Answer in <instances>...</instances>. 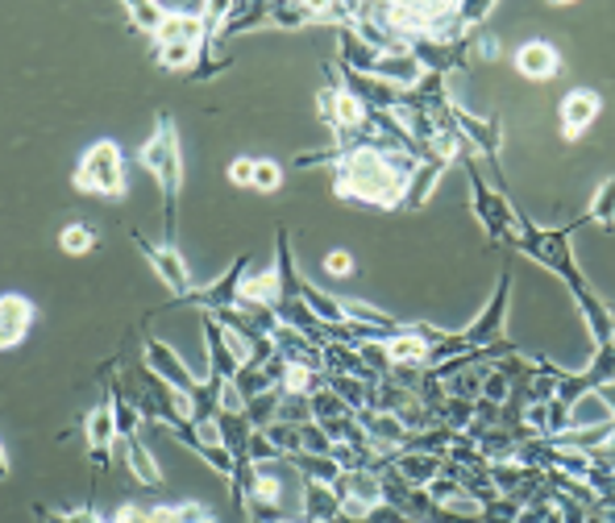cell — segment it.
<instances>
[{"label": "cell", "mask_w": 615, "mask_h": 523, "mask_svg": "<svg viewBox=\"0 0 615 523\" xmlns=\"http://www.w3.org/2000/svg\"><path fill=\"white\" fill-rule=\"evenodd\" d=\"M292 167L299 171L333 167L338 200L375 213H403V195L412 174L420 171V158L396 146H329V150H304Z\"/></svg>", "instance_id": "obj_1"}, {"label": "cell", "mask_w": 615, "mask_h": 523, "mask_svg": "<svg viewBox=\"0 0 615 523\" xmlns=\"http://www.w3.org/2000/svg\"><path fill=\"white\" fill-rule=\"evenodd\" d=\"M462 167H466V179H470V204H475V216H478V225H482V232H487V241H491V246H516L520 208L499 192V187L487 183V174L478 167L475 150L462 158Z\"/></svg>", "instance_id": "obj_4"}, {"label": "cell", "mask_w": 615, "mask_h": 523, "mask_svg": "<svg viewBox=\"0 0 615 523\" xmlns=\"http://www.w3.org/2000/svg\"><path fill=\"white\" fill-rule=\"evenodd\" d=\"M287 523H312V520H304V515H299V520H287Z\"/></svg>", "instance_id": "obj_40"}, {"label": "cell", "mask_w": 615, "mask_h": 523, "mask_svg": "<svg viewBox=\"0 0 615 523\" xmlns=\"http://www.w3.org/2000/svg\"><path fill=\"white\" fill-rule=\"evenodd\" d=\"M299 515L312 523H338L341 520V499L333 486L324 482H299Z\"/></svg>", "instance_id": "obj_16"}, {"label": "cell", "mask_w": 615, "mask_h": 523, "mask_svg": "<svg viewBox=\"0 0 615 523\" xmlns=\"http://www.w3.org/2000/svg\"><path fill=\"white\" fill-rule=\"evenodd\" d=\"M454 125H457V134L466 137V146H470L478 158H487V167H491V174H496L499 192H503V167H499V150H503V121H499V116L466 113V109L454 100Z\"/></svg>", "instance_id": "obj_8"}, {"label": "cell", "mask_w": 615, "mask_h": 523, "mask_svg": "<svg viewBox=\"0 0 615 523\" xmlns=\"http://www.w3.org/2000/svg\"><path fill=\"white\" fill-rule=\"evenodd\" d=\"M378 58H383V50H378V46H371V42L357 34L354 25H341V30H338V62H341V67L362 71V76H375Z\"/></svg>", "instance_id": "obj_15"}, {"label": "cell", "mask_w": 615, "mask_h": 523, "mask_svg": "<svg viewBox=\"0 0 615 523\" xmlns=\"http://www.w3.org/2000/svg\"><path fill=\"white\" fill-rule=\"evenodd\" d=\"M100 246V232L88 225V220H71V225H62L59 232V250L71 253V258H88V253Z\"/></svg>", "instance_id": "obj_27"}, {"label": "cell", "mask_w": 615, "mask_h": 523, "mask_svg": "<svg viewBox=\"0 0 615 523\" xmlns=\"http://www.w3.org/2000/svg\"><path fill=\"white\" fill-rule=\"evenodd\" d=\"M129 237H134V246L141 250V258L150 262V271L159 274L162 283H167V291L175 295V299H187L192 291H196V283H192V271H187V262H183V253L175 250V241H150L141 229H129Z\"/></svg>", "instance_id": "obj_7"}, {"label": "cell", "mask_w": 615, "mask_h": 523, "mask_svg": "<svg viewBox=\"0 0 615 523\" xmlns=\"http://www.w3.org/2000/svg\"><path fill=\"white\" fill-rule=\"evenodd\" d=\"M278 420H283V424H312V403H308L304 395H283Z\"/></svg>", "instance_id": "obj_34"}, {"label": "cell", "mask_w": 615, "mask_h": 523, "mask_svg": "<svg viewBox=\"0 0 615 523\" xmlns=\"http://www.w3.org/2000/svg\"><path fill=\"white\" fill-rule=\"evenodd\" d=\"M138 162L155 174L162 192V232L167 241H175L179 229V192H183V150H179V129L175 116L159 113L155 121V134L146 137V146L138 150Z\"/></svg>", "instance_id": "obj_2"}, {"label": "cell", "mask_w": 615, "mask_h": 523, "mask_svg": "<svg viewBox=\"0 0 615 523\" xmlns=\"http://www.w3.org/2000/svg\"><path fill=\"white\" fill-rule=\"evenodd\" d=\"M599 395H603V403L612 407V416H615V383H612V387H603Z\"/></svg>", "instance_id": "obj_39"}, {"label": "cell", "mask_w": 615, "mask_h": 523, "mask_svg": "<svg viewBox=\"0 0 615 523\" xmlns=\"http://www.w3.org/2000/svg\"><path fill=\"white\" fill-rule=\"evenodd\" d=\"M516 71L524 79H533V83H545V79H554L557 71H561V50H557L554 42H545V38L520 42Z\"/></svg>", "instance_id": "obj_13"}, {"label": "cell", "mask_w": 615, "mask_h": 523, "mask_svg": "<svg viewBox=\"0 0 615 523\" xmlns=\"http://www.w3.org/2000/svg\"><path fill=\"white\" fill-rule=\"evenodd\" d=\"M125 18H129V25H134L138 34L159 38V30L167 25L171 9H162V4H146V0H125Z\"/></svg>", "instance_id": "obj_26"}, {"label": "cell", "mask_w": 615, "mask_h": 523, "mask_svg": "<svg viewBox=\"0 0 615 523\" xmlns=\"http://www.w3.org/2000/svg\"><path fill=\"white\" fill-rule=\"evenodd\" d=\"M246 274H250V253H238L234 258V266L220 274L217 283H208V287H196L187 299H171L167 308H200V311H225V308H238L241 304V283H246Z\"/></svg>", "instance_id": "obj_9"}, {"label": "cell", "mask_w": 615, "mask_h": 523, "mask_svg": "<svg viewBox=\"0 0 615 523\" xmlns=\"http://www.w3.org/2000/svg\"><path fill=\"white\" fill-rule=\"evenodd\" d=\"M586 225H599V229H615V174H607L595 187L591 204H586Z\"/></svg>", "instance_id": "obj_25"}, {"label": "cell", "mask_w": 615, "mask_h": 523, "mask_svg": "<svg viewBox=\"0 0 615 523\" xmlns=\"http://www.w3.org/2000/svg\"><path fill=\"white\" fill-rule=\"evenodd\" d=\"M266 25L275 30H304V25H329L324 4H299V0H275Z\"/></svg>", "instance_id": "obj_20"}, {"label": "cell", "mask_w": 615, "mask_h": 523, "mask_svg": "<svg viewBox=\"0 0 615 523\" xmlns=\"http://www.w3.org/2000/svg\"><path fill=\"white\" fill-rule=\"evenodd\" d=\"M283 162H275V158H259L254 162V192L262 195H275L278 187H283Z\"/></svg>", "instance_id": "obj_32"}, {"label": "cell", "mask_w": 615, "mask_h": 523, "mask_svg": "<svg viewBox=\"0 0 615 523\" xmlns=\"http://www.w3.org/2000/svg\"><path fill=\"white\" fill-rule=\"evenodd\" d=\"M603 113V96L595 88H574L561 96V109H557V121H561V137L566 141H578Z\"/></svg>", "instance_id": "obj_12"}, {"label": "cell", "mask_w": 615, "mask_h": 523, "mask_svg": "<svg viewBox=\"0 0 615 523\" xmlns=\"http://www.w3.org/2000/svg\"><path fill=\"white\" fill-rule=\"evenodd\" d=\"M141 362L155 369L162 383H171L175 390H183L187 399H192V395L200 390V383H204V378H196L192 369L183 366V357H179L167 341H159V337H146V341H141Z\"/></svg>", "instance_id": "obj_10"}, {"label": "cell", "mask_w": 615, "mask_h": 523, "mask_svg": "<svg viewBox=\"0 0 615 523\" xmlns=\"http://www.w3.org/2000/svg\"><path fill=\"white\" fill-rule=\"evenodd\" d=\"M150 58L159 62L162 71H183V76H192L200 62V42H155Z\"/></svg>", "instance_id": "obj_22"}, {"label": "cell", "mask_w": 615, "mask_h": 523, "mask_svg": "<svg viewBox=\"0 0 615 523\" xmlns=\"http://www.w3.org/2000/svg\"><path fill=\"white\" fill-rule=\"evenodd\" d=\"M254 162H259V158H250V155L234 158V162H229V183H234V187H254Z\"/></svg>", "instance_id": "obj_37"}, {"label": "cell", "mask_w": 615, "mask_h": 523, "mask_svg": "<svg viewBox=\"0 0 615 523\" xmlns=\"http://www.w3.org/2000/svg\"><path fill=\"white\" fill-rule=\"evenodd\" d=\"M333 490H338L341 503L383 507V478H378L375 469H345Z\"/></svg>", "instance_id": "obj_18"}, {"label": "cell", "mask_w": 615, "mask_h": 523, "mask_svg": "<svg viewBox=\"0 0 615 523\" xmlns=\"http://www.w3.org/2000/svg\"><path fill=\"white\" fill-rule=\"evenodd\" d=\"M615 383V341L612 345H595V357L586 369H561L557 374V395L554 403H561L566 411H574L578 399L595 395V390L612 387Z\"/></svg>", "instance_id": "obj_5"}, {"label": "cell", "mask_w": 615, "mask_h": 523, "mask_svg": "<svg viewBox=\"0 0 615 523\" xmlns=\"http://www.w3.org/2000/svg\"><path fill=\"white\" fill-rule=\"evenodd\" d=\"M299 432H304V453H320V457H333V448H338V441L324 432V428L312 420V424H299Z\"/></svg>", "instance_id": "obj_35"}, {"label": "cell", "mask_w": 615, "mask_h": 523, "mask_svg": "<svg viewBox=\"0 0 615 523\" xmlns=\"http://www.w3.org/2000/svg\"><path fill=\"white\" fill-rule=\"evenodd\" d=\"M375 79L391 83V88H399V92H412L420 79H424V67H420V58L412 55V50H391V55L378 58Z\"/></svg>", "instance_id": "obj_19"}, {"label": "cell", "mask_w": 615, "mask_h": 523, "mask_svg": "<svg viewBox=\"0 0 615 523\" xmlns=\"http://www.w3.org/2000/svg\"><path fill=\"white\" fill-rule=\"evenodd\" d=\"M125 171H129L125 150H121L113 137H100V141H92V146L80 155L71 183H76V192L80 195H100V200H113V204H121L125 192H129V179H125Z\"/></svg>", "instance_id": "obj_3"}, {"label": "cell", "mask_w": 615, "mask_h": 523, "mask_svg": "<svg viewBox=\"0 0 615 523\" xmlns=\"http://www.w3.org/2000/svg\"><path fill=\"white\" fill-rule=\"evenodd\" d=\"M117 441H121L117 411H113V395L104 387V399L83 416V448H88V462L96 469V478L109 474V465L117 457Z\"/></svg>", "instance_id": "obj_6"}, {"label": "cell", "mask_w": 615, "mask_h": 523, "mask_svg": "<svg viewBox=\"0 0 615 523\" xmlns=\"http://www.w3.org/2000/svg\"><path fill=\"white\" fill-rule=\"evenodd\" d=\"M241 299H250V304H266V308H278V299H283V274L278 266H266L259 274H246V283H241Z\"/></svg>", "instance_id": "obj_23"}, {"label": "cell", "mask_w": 615, "mask_h": 523, "mask_svg": "<svg viewBox=\"0 0 615 523\" xmlns=\"http://www.w3.org/2000/svg\"><path fill=\"white\" fill-rule=\"evenodd\" d=\"M357 271L354 253L350 250H329L324 253V274H333V278H350Z\"/></svg>", "instance_id": "obj_36"}, {"label": "cell", "mask_w": 615, "mask_h": 523, "mask_svg": "<svg viewBox=\"0 0 615 523\" xmlns=\"http://www.w3.org/2000/svg\"><path fill=\"white\" fill-rule=\"evenodd\" d=\"M278 403H283V387L266 390V395H259V399L246 403V420H250L254 428H271L278 420Z\"/></svg>", "instance_id": "obj_29"}, {"label": "cell", "mask_w": 615, "mask_h": 523, "mask_svg": "<svg viewBox=\"0 0 615 523\" xmlns=\"http://www.w3.org/2000/svg\"><path fill=\"white\" fill-rule=\"evenodd\" d=\"M391 469L408 486H433L441 478V469H445V457H437V453H417V448H399Z\"/></svg>", "instance_id": "obj_17"}, {"label": "cell", "mask_w": 615, "mask_h": 523, "mask_svg": "<svg viewBox=\"0 0 615 523\" xmlns=\"http://www.w3.org/2000/svg\"><path fill=\"white\" fill-rule=\"evenodd\" d=\"M449 171V162H441V158H429V162H420V171L412 174V183H408V195H403V213H417L429 204V195L437 192L441 174Z\"/></svg>", "instance_id": "obj_21"}, {"label": "cell", "mask_w": 615, "mask_h": 523, "mask_svg": "<svg viewBox=\"0 0 615 523\" xmlns=\"http://www.w3.org/2000/svg\"><path fill=\"white\" fill-rule=\"evenodd\" d=\"M34 515H38V523H109V520H100L96 511H92V503L76 507V511H50V507L34 503Z\"/></svg>", "instance_id": "obj_31"}, {"label": "cell", "mask_w": 615, "mask_h": 523, "mask_svg": "<svg viewBox=\"0 0 615 523\" xmlns=\"http://www.w3.org/2000/svg\"><path fill=\"white\" fill-rule=\"evenodd\" d=\"M34 320H38L34 299H30V295H21V291H4V295H0V349H4V353H13V349L30 337Z\"/></svg>", "instance_id": "obj_11"}, {"label": "cell", "mask_w": 615, "mask_h": 523, "mask_svg": "<svg viewBox=\"0 0 615 523\" xmlns=\"http://www.w3.org/2000/svg\"><path fill=\"white\" fill-rule=\"evenodd\" d=\"M308 403H312V420H317V424H329V420H341V416H354V411H350V403H345V399H341L333 387L317 390Z\"/></svg>", "instance_id": "obj_28"}, {"label": "cell", "mask_w": 615, "mask_h": 523, "mask_svg": "<svg viewBox=\"0 0 615 523\" xmlns=\"http://www.w3.org/2000/svg\"><path fill=\"white\" fill-rule=\"evenodd\" d=\"M512 395H516V383H512V378H508V374H503V369H499L496 362H491V374H487V387H482V399H487V403H508Z\"/></svg>", "instance_id": "obj_33"}, {"label": "cell", "mask_w": 615, "mask_h": 523, "mask_svg": "<svg viewBox=\"0 0 615 523\" xmlns=\"http://www.w3.org/2000/svg\"><path fill=\"white\" fill-rule=\"evenodd\" d=\"M271 441H275V448L283 453V457H296V453H304V432H299V424H283V420H275L271 428H262Z\"/></svg>", "instance_id": "obj_30"}, {"label": "cell", "mask_w": 615, "mask_h": 523, "mask_svg": "<svg viewBox=\"0 0 615 523\" xmlns=\"http://www.w3.org/2000/svg\"><path fill=\"white\" fill-rule=\"evenodd\" d=\"M478 58H487V62H491V58H499V42L491 38L487 30H478V34H475V62H478Z\"/></svg>", "instance_id": "obj_38"}, {"label": "cell", "mask_w": 615, "mask_h": 523, "mask_svg": "<svg viewBox=\"0 0 615 523\" xmlns=\"http://www.w3.org/2000/svg\"><path fill=\"white\" fill-rule=\"evenodd\" d=\"M287 462L296 465V474L299 478H308V482L338 486V478L345 474L338 457H320V453H296V457H287Z\"/></svg>", "instance_id": "obj_24"}, {"label": "cell", "mask_w": 615, "mask_h": 523, "mask_svg": "<svg viewBox=\"0 0 615 523\" xmlns=\"http://www.w3.org/2000/svg\"><path fill=\"white\" fill-rule=\"evenodd\" d=\"M117 457L141 486H150V490H159L162 486V469H159V462H155V448L146 445L141 436H125V441H117Z\"/></svg>", "instance_id": "obj_14"}]
</instances>
